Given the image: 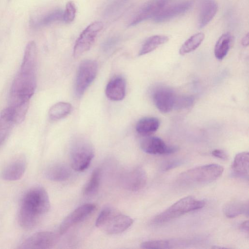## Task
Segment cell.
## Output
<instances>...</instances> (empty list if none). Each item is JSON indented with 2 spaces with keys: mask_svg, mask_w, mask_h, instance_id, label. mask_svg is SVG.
<instances>
[{
  "mask_svg": "<svg viewBox=\"0 0 249 249\" xmlns=\"http://www.w3.org/2000/svg\"><path fill=\"white\" fill-rule=\"evenodd\" d=\"M170 0H149L136 12L129 22V26H134L148 19L153 18Z\"/></svg>",
  "mask_w": 249,
  "mask_h": 249,
  "instance_id": "obj_9",
  "label": "cell"
},
{
  "mask_svg": "<svg viewBox=\"0 0 249 249\" xmlns=\"http://www.w3.org/2000/svg\"><path fill=\"white\" fill-rule=\"evenodd\" d=\"M205 204L204 200L197 199L194 196L184 197L156 215L153 219L152 223L160 224L167 222L191 211L201 209Z\"/></svg>",
  "mask_w": 249,
  "mask_h": 249,
  "instance_id": "obj_3",
  "label": "cell"
},
{
  "mask_svg": "<svg viewBox=\"0 0 249 249\" xmlns=\"http://www.w3.org/2000/svg\"><path fill=\"white\" fill-rule=\"evenodd\" d=\"M50 208L49 197L43 187L37 186L30 189L22 199L18 213L19 225L25 229L34 228Z\"/></svg>",
  "mask_w": 249,
  "mask_h": 249,
  "instance_id": "obj_1",
  "label": "cell"
},
{
  "mask_svg": "<svg viewBox=\"0 0 249 249\" xmlns=\"http://www.w3.org/2000/svg\"><path fill=\"white\" fill-rule=\"evenodd\" d=\"M98 71L97 62L92 60H85L79 65L75 84L76 96H82L94 81Z\"/></svg>",
  "mask_w": 249,
  "mask_h": 249,
  "instance_id": "obj_5",
  "label": "cell"
},
{
  "mask_svg": "<svg viewBox=\"0 0 249 249\" xmlns=\"http://www.w3.org/2000/svg\"><path fill=\"white\" fill-rule=\"evenodd\" d=\"M63 12L60 9L54 10L42 17L37 22L39 26L46 25L58 20H62Z\"/></svg>",
  "mask_w": 249,
  "mask_h": 249,
  "instance_id": "obj_29",
  "label": "cell"
},
{
  "mask_svg": "<svg viewBox=\"0 0 249 249\" xmlns=\"http://www.w3.org/2000/svg\"><path fill=\"white\" fill-rule=\"evenodd\" d=\"M217 9L218 6L214 0H204L199 10L198 27L202 28L207 25L215 16Z\"/></svg>",
  "mask_w": 249,
  "mask_h": 249,
  "instance_id": "obj_17",
  "label": "cell"
},
{
  "mask_svg": "<svg viewBox=\"0 0 249 249\" xmlns=\"http://www.w3.org/2000/svg\"><path fill=\"white\" fill-rule=\"evenodd\" d=\"M224 171L223 166L209 164L190 169L181 173L178 178L179 183L197 184L212 182L219 178Z\"/></svg>",
  "mask_w": 249,
  "mask_h": 249,
  "instance_id": "obj_2",
  "label": "cell"
},
{
  "mask_svg": "<svg viewBox=\"0 0 249 249\" xmlns=\"http://www.w3.org/2000/svg\"><path fill=\"white\" fill-rule=\"evenodd\" d=\"M223 213L228 218H234L240 214L249 215V202L239 200L231 201L224 205Z\"/></svg>",
  "mask_w": 249,
  "mask_h": 249,
  "instance_id": "obj_21",
  "label": "cell"
},
{
  "mask_svg": "<svg viewBox=\"0 0 249 249\" xmlns=\"http://www.w3.org/2000/svg\"><path fill=\"white\" fill-rule=\"evenodd\" d=\"M126 83L122 76H116L112 78L107 83L106 95L110 100L118 101L123 100L125 95Z\"/></svg>",
  "mask_w": 249,
  "mask_h": 249,
  "instance_id": "obj_16",
  "label": "cell"
},
{
  "mask_svg": "<svg viewBox=\"0 0 249 249\" xmlns=\"http://www.w3.org/2000/svg\"><path fill=\"white\" fill-rule=\"evenodd\" d=\"M193 1L185 0L171 5H167L153 18L156 23H161L171 20L187 12L193 6Z\"/></svg>",
  "mask_w": 249,
  "mask_h": 249,
  "instance_id": "obj_13",
  "label": "cell"
},
{
  "mask_svg": "<svg viewBox=\"0 0 249 249\" xmlns=\"http://www.w3.org/2000/svg\"><path fill=\"white\" fill-rule=\"evenodd\" d=\"M212 154L213 156L221 160H227L228 159V156L225 151L222 150L214 149L212 151Z\"/></svg>",
  "mask_w": 249,
  "mask_h": 249,
  "instance_id": "obj_33",
  "label": "cell"
},
{
  "mask_svg": "<svg viewBox=\"0 0 249 249\" xmlns=\"http://www.w3.org/2000/svg\"><path fill=\"white\" fill-rule=\"evenodd\" d=\"M205 35L203 33H198L193 35L187 39L180 48L179 53L184 55L196 50L203 42Z\"/></svg>",
  "mask_w": 249,
  "mask_h": 249,
  "instance_id": "obj_26",
  "label": "cell"
},
{
  "mask_svg": "<svg viewBox=\"0 0 249 249\" xmlns=\"http://www.w3.org/2000/svg\"><path fill=\"white\" fill-rule=\"evenodd\" d=\"M71 175L68 166L63 163H54L47 168L45 176L48 179L53 181H62L68 179Z\"/></svg>",
  "mask_w": 249,
  "mask_h": 249,
  "instance_id": "obj_20",
  "label": "cell"
},
{
  "mask_svg": "<svg viewBox=\"0 0 249 249\" xmlns=\"http://www.w3.org/2000/svg\"><path fill=\"white\" fill-rule=\"evenodd\" d=\"M240 230L243 232L249 234V221H245L240 225Z\"/></svg>",
  "mask_w": 249,
  "mask_h": 249,
  "instance_id": "obj_36",
  "label": "cell"
},
{
  "mask_svg": "<svg viewBox=\"0 0 249 249\" xmlns=\"http://www.w3.org/2000/svg\"><path fill=\"white\" fill-rule=\"evenodd\" d=\"M131 0H111L106 6L104 15L107 18L118 14Z\"/></svg>",
  "mask_w": 249,
  "mask_h": 249,
  "instance_id": "obj_28",
  "label": "cell"
},
{
  "mask_svg": "<svg viewBox=\"0 0 249 249\" xmlns=\"http://www.w3.org/2000/svg\"><path fill=\"white\" fill-rule=\"evenodd\" d=\"M249 34L248 33L241 40V43L244 46H247L249 45Z\"/></svg>",
  "mask_w": 249,
  "mask_h": 249,
  "instance_id": "obj_37",
  "label": "cell"
},
{
  "mask_svg": "<svg viewBox=\"0 0 249 249\" xmlns=\"http://www.w3.org/2000/svg\"><path fill=\"white\" fill-rule=\"evenodd\" d=\"M118 38L116 37H111L107 39L104 43V47L105 48H108L113 46L118 41Z\"/></svg>",
  "mask_w": 249,
  "mask_h": 249,
  "instance_id": "obj_34",
  "label": "cell"
},
{
  "mask_svg": "<svg viewBox=\"0 0 249 249\" xmlns=\"http://www.w3.org/2000/svg\"><path fill=\"white\" fill-rule=\"evenodd\" d=\"M168 40L169 37L164 35H154L148 37L142 45L139 55H142L152 52Z\"/></svg>",
  "mask_w": 249,
  "mask_h": 249,
  "instance_id": "obj_23",
  "label": "cell"
},
{
  "mask_svg": "<svg viewBox=\"0 0 249 249\" xmlns=\"http://www.w3.org/2000/svg\"><path fill=\"white\" fill-rule=\"evenodd\" d=\"M175 99L173 91L167 87L158 88L153 94L154 103L158 109L162 113H168L172 110Z\"/></svg>",
  "mask_w": 249,
  "mask_h": 249,
  "instance_id": "obj_14",
  "label": "cell"
},
{
  "mask_svg": "<svg viewBox=\"0 0 249 249\" xmlns=\"http://www.w3.org/2000/svg\"><path fill=\"white\" fill-rule=\"evenodd\" d=\"M14 124L12 112L8 107L0 114V148L6 141Z\"/></svg>",
  "mask_w": 249,
  "mask_h": 249,
  "instance_id": "obj_18",
  "label": "cell"
},
{
  "mask_svg": "<svg viewBox=\"0 0 249 249\" xmlns=\"http://www.w3.org/2000/svg\"><path fill=\"white\" fill-rule=\"evenodd\" d=\"M160 124L159 120L154 117H145L141 119L137 123L136 129L142 135H148L156 132Z\"/></svg>",
  "mask_w": 249,
  "mask_h": 249,
  "instance_id": "obj_22",
  "label": "cell"
},
{
  "mask_svg": "<svg viewBox=\"0 0 249 249\" xmlns=\"http://www.w3.org/2000/svg\"><path fill=\"white\" fill-rule=\"evenodd\" d=\"M103 28L102 22L95 21L90 23L82 31L74 46L73 54L75 58L89 50L98 34Z\"/></svg>",
  "mask_w": 249,
  "mask_h": 249,
  "instance_id": "obj_6",
  "label": "cell"
},
{
  "mask_svg": "<svg viewBox=\"0 0 249 249\" xmlns=\"http://www.w3.org/2000/svg\"><path fill=\"white\" fill-rule=\"evenodd\" d=\"M232 36L227 33L222 35L217 41L214 47L215 57L220 60H222L227 54L231 43Z\"/></svg>",
  "mask_w": 249,
  "mask_h": 249,
  "instance_id": "obj_24",
  "label": "cell"
},
{
  "mask_svg": "<svg viewBox=\"0 0 249 249\" xmlns=\"http://www.w3.org/2000/svg\"><path fill=\"white\" fill-rule=\"evenodd\" d=\"M133 220L129 216L116 212L114 209L100 228L109 234L122 233L128 229Z\"/></svg>",
  "mask_w": 249,
  "mask_h": 249,
  "instance_id": "obj_7",
  "label": "cell"
},
{
  "mask_svg": "<svg viewBox=\"0 0 249 249\" xmlns=\"http://www.w3.org/2000/svg\"><path fill=\"white\" fill-rule=\"evenodd\" d=\"M94 156L91 143L83 138H77L72 142L70 149V161L72 169L83 171L89 166Z\"/></svg>",
  "mask_w": 249,
  "mask_h": 249,
  "instance_id": "obj_4",
  "label": "cell"
},
{
  "mask_svg": "<svg viewBox=\"0 0 249 249\" xmlns=\"http://www.w3.org/2000/svg\"><path fill=\"white\" fill-rule=\"evenodd\" d=\"M179 164V161H172L167 163L163 168L164 170H168L172 168H174L177 166Z\"/></svg>",
  "mask_w": 249,
  "mask_h": 249,
  "instance_id": "obj_35",
  "label": "cell"
},
{
  "mask_svg": "<svg viewBox=\"0 0 249 249\" xmlns=\"http://www.w3.org/2000/svg\"><path fill=\"white\" fill-rule=\"evenodd\" d=\"M101 176V170L99 168H96L93 171L89 179L83 188V194L90 196L97 192L99 187Z\"/></svg>",
  "mask_w": 249,
  "mask_h": 249,
  "instance_id": "obj_27",
  "label": "cell"
},
{
  "mask_svg": "<svg viewBox=\"0 0 249 249\" xmlns=\"http://www.w3.org/2000/svg\"><path fill=\"white\" fill-rule=\"evenodd\" d=\"M57 241V235L52 231H45L36 232L25 239L19 249H45L55 245Z\"/></svg>",
  "mask_w": 249,
  "mask_h": 249,
  "instance_id": "obj_8",
  "label": "cell"
},
{
  "mask_svg": "<svg viewBox=\"0 0 249 249\" xmlns=\"http://www.w3.org/2000/svg\"><path fill=\"white\" fill-rule=\"evenodd\" d=\"M145 171L141 167H135L126 172L122 179L124 187L131 191L142 189L147 182Z\"/></svg>",
  "mask_w": 249,
  "mask_h": 249,
  "instance_id": "obj_12",
  "label": "cell"
},
{
  "mask_svg": "<svg viewBox=\"0 0 249 249\" xmlns=\"http://www.w3.org/2000/svg\"><path fill=\"white\" fill-rule=\"evenodd\" d=\"M140 246L142 249H171L174 244L168 240H154L143 242Z\"/></svg>",
  "mask_w": 249,
  "mask_h": 249,
  "instance_id": "obj_30",
  "label": "cell"
},
{
  "mask_svg": "<svg viewBox=\"0 0 249 249\" xmlns=\"http://www.w3.org/2000/svg\"><path fill=\"white\" fill-rule=\"evenodd\" d=\"M95 208V205L89 203L75 209L62 221L59 227V233H65L72 227L84 220L94 211Z\"/></svg>",
  "mask_w": 249,
  "mask_h": 249,
  "instance_id": "obj_10",
  "label": "cell"
},
{
  "mask_svg": "<svg viewBox=\"0 0 249 249\" xmlns=\"http://www.w3.org/2000/svg\"><path fill=\"white\" fill-rule=\"evenodd\" d=\"M26 160L22 156L12 160L2 169L1 178L6 181H15L20 179L26 169Z\"/></svg>",
  "mask_w": 249,
  "mask_h": 249,
  "instance_id": "obj_15",
  "label": "cell"
},
{
  "mask_svg": "<svg viewBox=\"0 0 249 249\" xmlns=\"http://www.w3.org/2000/svg\"><path fill=\"white\" fill-rule=\"evenodd\" d=\"M249 163L248 152H242L236 154L231 165L233 174L238 177L248 180Z\"/></svg>",
  "mask_w": 249,
  "mask_h": 249,
  "instance_id": "obj_19",
  "label": "cell"
},
{
  "mask_svg": "<svg viewBox=\"0 0 249 249\" xmlns=\"http://www.w3.org/2000/svg\"><path fill=\"white\" fill-rule=\"evenodd\" d=\"M71 110V106L66 102H60L53 105L49 109V117L53 121L61 119L69 115Z\"/></svg>",
  "mask_w": 249,
  "mask_h": 249,
  "instance_id": "obj_25",
  "label": "cell"
},
{
  "mask_svg": "<svg viewBox=\"0 0 249 249\" xmlns=\"http://www.w3.org/2000/svg\"><path fill=\"white\" fill-rule=\"evenodd\" d=\"M76 12V6L73 1H68L63 13L62 20L67 23L71 22L75 18Z\"/></svg>",
  "mask_w": 249,
  "mask_h": 249,
  "instance_id": "obj_32",
  "label": "cell"
},
{
  "mask_svg": "<svg viewBox=\"0 0 249 249\" xmlns=\"http://www.w3.org/2000/svg\"><path fill=\"white\" fill-rule=\"evenodd\" d=\"M140 146L143 151L152 155H168L178 150L176 146L168 145L160 138L155 136L144 138Z\"/></svg>",
  "mask_w": 249,
  "mask_h": 249,
  "instance_id": "obj_11",
  "label": "cell"
},
{
  "mask_svg": "<svg viewBox=\"0 0 249 249\" xmlns=\"http://www.w3.org/2000/svg\"><path fill=\"white\" fill-rule=\"evenodd\" d=\"M194 101V97L192 96L176 97L174 108L177 110L189 108L193 105Z\"/></svg>",
  "mask_w": 249,
  "mask_h": 249,
  "instance_id": "obj_31",
  "label": "cell"
}]
</instances>
